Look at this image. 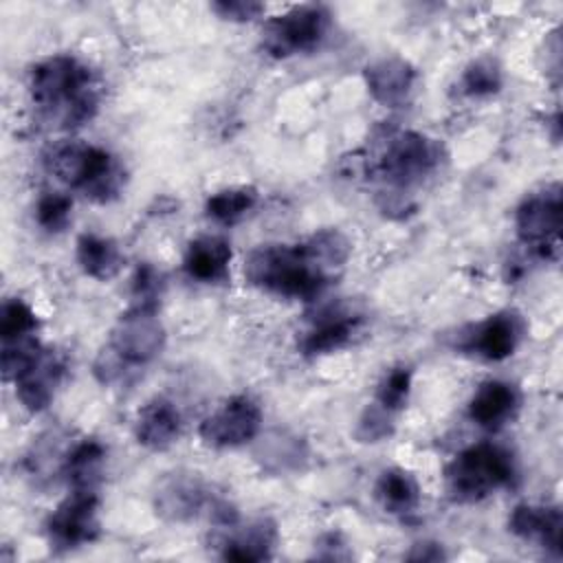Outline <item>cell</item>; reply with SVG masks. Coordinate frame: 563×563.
<instances>
[{"label":"cell","instance_id":"obj_2","mask_svg":"<svg viewBox=\"0 0 563 563\" xmlns=\"http://www.w3.org/2000/svg\"><path fill=\"white\" fill-rule=\"evenodd\" d=\"M42 161L51 176L99 205L117 200L128 180L125 167L114 154L81 141H57Z\"/></svg>","mask_w":563,"mask_h":563},{"label":"cell","instance_id":"obj_24","mask_svg":"<svg viewBox=\"0 0 563 563\" xmlns=\"http://www.w3.org/2000/svg\"><path fill=\"white\" fill-rule=\"evenodd\" d=\"M260 200V191L253 185H233L211 194L205 202V213L218 224H235L249 216Z\"/></svg>","mask_w":563,"mask_h":563},{"label":"cell","instance_id":"obj_11","mask_svg":"<svg viewBox=\"0 0 563 563\" xmlns=\"http://www.w3.org/2000/svg\"><path fill=\"white\" fill-rule=\"evenodd\" d=\"M216 501L209 484L191 471L165 473L152 493L154 512L169 523H185L196 519Z\"/></svg>","mask_w":563,"mask_h":563},{"label":"cell","instance_id":"obj_1","mask_svg":"<svg viewBox=\"0 0 563 563\" xmlns=\"http://www.w3.org/2000/svg\"><path fill=\"white\" fill-rule=\"evenodd\" d=\"M26 86L37 114L53 128H79L99 110V79L95 70L75 55L57 53L35 62L29 70Z\"/></svg>","mask_w":563,"mask_h":563},{"label":"cell","instance_id":"obj_32","mask_svg":"<svg viewBox=\"0 0 563 563\" xmlns=\"http://www.w3.org/2000/svg\"><path fill=\"white\" fill-rule=\"evenodd\" d=\"M394 433V413L383 409L378 402H372L363 409L361 418L356 420L354 438L358 442H383Z\"/></svg>","mask_w":563,"mask_h":563},{"label":"cell","instance_id":"obj_17","mask_svg":"<svg viewBox=\"0 0 563 563\" xmlns=\"http://www.w3.org/2000/svg\"><path fill=\"white\" fill-rule=\"evenodd\" d=\"M183 431V418L178 407L165 398H150L134 418V438L147 451H167L178 442Z\"/></svg>","mask_w":563,"mask_h":563},{"label":"cell","instance_id":"obj_29","mask_svg":"<svg viewBox=\"0 0 563 563\" xmlns=\"http://www.w3.org/2000/svg\"><path fill=\"white\" fill-rule=\"evenodd\" d=\"M411 394V369L407 365H394L380 378L376 387V400L389 413H398L405 409Z\"/></svg>","mask_w":563,"mask_h":563},{"label":"cell","instance_id":"obj_4","mask_svg":"<svg viewBox=\"0 0 563 563\" xmlns=\"http://www.w3.org/2000/svg\"><path fill=\"white\" fill-rule=\"evenodd\" d=\"M442 161L444 147L440 141L416 130H394L387 132L365 167L387 185V191L407 194V189L435 174Z\"/></svg>","mask_w":563,"mask_h":563},{"label":"cell","instance_id":"obj_6","mask_svg":"<svg viewBox=\"0 0 563 563\" xmlns=\"http://www.w3.org/2000/svg\"><path fill=\"white\" fill-rule=\"evenodd\" d=\"M165 325L158 319V310L130 306L114 321L103 350L119 363L130 378L136 369L161 356L165 347Z\"/></svg>","mask_w":563,"mask_h":563},{"label":"cell","instance_id":"obj_34","mask_svg":"<svg viewBox=\"0 0 563 563\" xmlns=\"http://www.w3.org/2000/svg\"><path fill=\"white\" fill-rule=\"evenodd\" d=\"M314 556L325 561H347L352 552L339 532H325L314 543Z\"/></svg>","mask_w":563,"mask_h":563},{"label":"cell","instance_id":"obj_33","mask_svg":"<svg viewBox=\"0 0 563 563\" xmlns=\"http://www.w3.org/2000/svg\"><path fill=\"white\" fill-rule=\"evenodd\" d=\"M211 9L222 20H229V22H249L264 13V4L253 0H220V2H213Z\"/></svg>","mask_w":563,"mask_h":563},{"label":"cell","instance_id":"obj_28","mask_svg":"<svg viewBox=\"0 0 563 563\" xmlns=\"http://www.w3.org/2000/svg\"><path fill=\"white\" fill-rule=\"evenodd\" d=\"M73 220V198L64 191H44L35 202V222L46 233H62Z\"/></svg>","mask_w":563,"mask_h":563},{"label":"cell","instance_id":"obj_21","mask_svg":"<svg viewBox=\"0 0 563 563\" xmlns=\"http://www.w3.org/2000/svg\"><path fill=\"white\" fill-rule=\"evenodd\" d=\"M108 449L97 438H84L75 442L62 464V477L70 486V490H97L106 466Z\"/></svg>","mask_w":563,"mask_h":563},{"label":"cell","instance_id":"obj_3","mask_svg":"<svg viewBox=\"0 0 563 563\" xmlns=\"http://www.w3.org/2000/svg\"><path fill=\"white\" fill-rule=\"evenodd\" d=\"M244 279L268 295L310 301L330 284L303 244H262L244 260Z\"/></svg>","mask_w":563,"mask_h":563},{"label":"cell","instance_id":"obj_13","mask_svg":"<svg viewBox=\"0 0 563 563\" xmlns=\"http://www.w3.org/2000/svg\"><path fill=\"white\" fill-rule=\"evenodd\" d=\"M363 325V317L343 306L319 310L299 336V352L306 356H325L347 347Z\"/></svg>","mask_w":563,"mask_h":563},{"label":"cell","instance_id":"obj_8","mask_svg":"<svg viewBox=\"0 0 563 563\" xmlns=\"http://www.w3.org/2000/svg\"><path fill=\"white\" fill-rule=\"evenodd\" d=\"M561 224H563V200L561 185H545L523 198L515 213L517 238L541 260H559L561 249Z\"/></svg>","mask_w":563,"mask_h":563},{"label":"cell","instance_id":"obj_22","mask_svg":"<svg viewBox=\"0 0 563 563\" xmlns=\"http://www.w3.org/2000/svg\"><path fill=\"white\" fill-rule=\"evenodd\" d=\"M374 495L380 504V508L389 515L405 517L411 515L420 506V484L416 475L400 466H391L380 471L376 484H374Z\"/></svg>","mask_w":563,"mask_h":563},{"label":"cell","instance_id":"obj_19","mask_svg":"<svg viewBox=\"0 0 563 563\" xmlns=\"http://www.w3.org/2000/svg\"><path fill=\"white\" fill-rule=\"evenodd\" d=\"M508 530L526 541H537L543 550L561 556V532L563 517L559 506H534L519 504L508 517Z\"/></svg>","mask_w":563,"mask_h":563},{"label":"cell","instance_id":"obj_5","mask_svg":"<svg viewBox=\"0 0 563 563\" xmlns=\"http://www.w3.org/2000/svg\"><path fill=\"white\" fill-rule=\"evenodd\" d=\"M517 479L515 455L495 442L462 449L444 468V490L455 504H475Z\"/></svg>","mask_w":563,"mask_h":563},{"label":"cell","instance_id":"obj_14","mask_svg":"<svg viewBox=\"0 0 563 563\" xmlns=\"http://www.w3.org/2000/svg\"><path fill=\"white\" fill-rule=\"evenodd\" d=\"M64 374L66 358L57 350L42 347L40 354L26 365V369H22L13 380L20 405L31 413L48 409L57 387L64 380Z\"/></svg>","mask_w":563,"mask_h":563},{"label":"cell","instance_id":"obj_15","mask_svg":"<svg viewBox=\"0 0 563 563\" xmlns=\"http://www.w3.org/2000/svg\"><path fill=\"white\" fill-rule=\"evenodd\" d=\"M367 92L372 99L385 108H402L418 81V70L402 57H380L365 66L363 70Z\"/></svg>","mask_w":563,"mask_h":563},{"label":"cell","instance_id":"obj_23","mask_svg":"<svg viewBox=\"0 0 563 563\" xmlns=\"http://www.w3.org/2000/svg\"><path fill=\"white\" fill-rule=\"evenodd\" d=\"M75 257L79 268L97 282L112 279L123 266L119 244L99 233H81L75 244Z\"/></svg>","mask_w":563,"mask_h":563},{"label":"cell","instance_id":"obj_27","mask_svg":"<svg viewBox=\"0 0 563 563\" xmlns=\"http://www.w3.org/2000/svg\"><path fill=\"white\" fill-rule=\"evenodd\" d=\"M37 314L26 301H22L20 297L4 299L0 308V341L37 336Z\"/></svg>","mask_w":563,"mask_h":563},{"label":"cell","instance_id":"obj_18","mask_svg":"<svg viewBox=\"0 0 563 563\" xmlns=\"http://www.w3.org/2000/svg\"><path fill=\"white\" fill-rule=\"evenodd\" d=\"M521 405L517 385L499 378L484 380L468 400V418L482 429H501L508 424Z\"/></svg>","mask_w":563,"mask_h":563},{"label":"cell","instance_id":"obj_30","mask_svg":"<svg viewBox=\"0 0 563 563\" xmlns=\"http://www.w3.org/2000/svg\"><path fill=\"white\" fill-rule=\"evenodd\" d=\"M130 290H132V306L158 310V303L165 290V277L154 264L143 262L136 266L132 275Z\"/></svg>","mask_w":563,"mask_h":563},{"label":"cell","instance_id":"obj_26","mask_svg":"<svg viewBox=\"0 0 563 563\" xmlns=\"http://www.w3.org/2000/svg\"><path fill=\"white\" fill-rule=\"evenodd\" d=\"M504 86V75H501V68L499 64L493 59V57H479V59H473L462 77H460V92L468 99H486V97H493L501 90Z\"/></svg>","mask_w":563,"mask_h":563},{"label":"cell","instance_id":"obj_10","mask_svg":"<svg viewBox=\"0 0 563 563\" xmlns=\"http://www.w3.org/2000/svg\"><path fill=\"white\" fill-rule=\"evenodd\" d=\"M262 407L246 394L227 398L216 411L202 418L198 438L209 449H238L253 442L262 431Z\"/></svg>","mask_w":563,"mask_h":563},{"label":"cell","instance_id":"obj_25","mask_svg":"<svg viewBox=\"0 0 563 563\" xmlns=\"http://www.w3.org/2000/svg\"><path fill=\"white\" fill-rule=\"evenodd\" d=\"M301 244L314 264L330 277H334L352 255V242L339 229H319Z\"/></svg>","mask_w":563,"mask_h":563},{"label":"cell","instance_id":"obj_31","mask_svg":"<svg viewBox=\"0 0 563 563\" xmlns=\"http://www.w3.org/2000/svg\"><path fill=\"white\" fill-rule=\"evenodd\" d=\"M266 468H273L277 473L299 468V462L306 460L303 442L295 435H275L268 438V442L262 446Z\"/></svg>","mask_w":563,"mask_h":563},{"label":"cell","instance_id":"obj_35","mask_svg":"<svg viewBox=\"0 0 563 563\" xmlns=\"http://www.w3.org/2000/svg\"><path fill=\"white\" fill-rule=\"evenodd\" d=\"M409 561H442L446 559L444 550L435 541H420L413 545V550L407 554Z\"/></svg>","mask_w":563,"mask_h":563},{"label":"cell","instance_id":"obj_9","mask_svg":"<svg viewBox=\"0 0 563 563\" xmlns=\"http://www.w3.org/2000/svg\"><path fill=\"white\" fill-rule=\"evenodd\" d=\"M97 490H70L46 519V537L53 550L70 552L92 543L101 532Z\"/></svg>","mask_w":563,"mask_h":563},{"label":"cell","instance_id":"obj_12","mask_svg":"<svg viewBox=\"0 0 563 563\" xmlns=\"http://www.w3.org/2000/svg\"><path fill=\"white\" fill-rule=\"evenodd\" d=\"M521 336H523L521 317L517 312L501 310L471 325L462 336L460 347L484 361L499 363L515 354Z\"/></svg>","mask_w":563,"mask_h":563},{"label":"cell","instance_id":"obj_7","mask_svg":"<svg viewBox=\"0 0 563 563\" xmlns=\"http://www.w3.org/2000/svg\"><path fill=\"white\" fill-rule=\"evenodd\" d=\"M330 11L321 4L292 7L262 26V51L275 59L317 51L330 31Z\"/></svg>","mask_w":563,"mask_h":563},{"label":"cell","instance_id":"obj_20","mask_svg":"<svg viewBox=\"0 0 563 563\" xmlns=\"http://www.w3.org/2000/svg\"><path fill=\"white\" fill-rule=\"evenodd\" d=\"M231 244L220 235H198L187 244L183 268L200 284H220L229 275Z\"/></svg>","mask_w":563,"mask_h":563},{"label":"cell","instance_id":"obj_16","mask_svg":"<svg viewBox=\"0 0 563 563\" xmlns=\"http://www.w3.org/2000/svg\"><path fill=\"white\" fill-rule=\"evenodd\" d=\"M220 556L229 561H264L273 556L277 545V523L271 517H257L246 526L235 521L220 528Z\"/></svg>","mask_w":563,"mask_h":563}]
</instances>
